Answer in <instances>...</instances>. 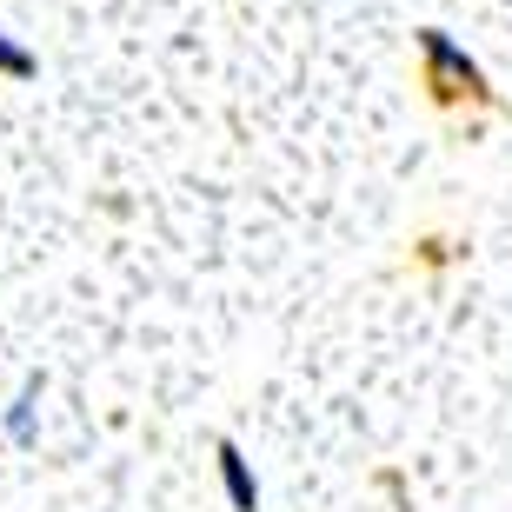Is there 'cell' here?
<instances>
[{"instance_id":"7a4b0ae2","label":"cell","mask_w":512,"mask_h":512,"mask_svg":"<svg viewBox=\"0 0 512 512\" xmlns=\"http://www.w3.org/2000/svg\"><path fill=\"white\" fill-rule=\"evenodd\" d=\"M40 399H47V373H27L20 393L7 399V413H0V433H7V446H20V453L40 446Z\"/></svg>"},{"instance_id":"3957f363","label":"cell","mask_w":512,"mask_h":512,"mask_svg":"<svg viewBox=\"0 0 512 512\" xmlns=\"http://www.w3.org/2000/svg\"><path fill=\"white\" fill-rule=\"evenodd\" d=\"M213 466H220V493H227L233 512H260V479H253L247 453L233 439H213Z\"/></svg>"},{"instance_id":"277c9868","label":"cell","mask_w":512,"mask_h":512,"mask_svg":"<svg viewBox=\"0 0 512 512\" xmlns=\"http://www.w3.org/2000/svg\"><path fill=\"white\" fill-rule=\"evenodd\" d=\"M0 74H7V80H34L40 74V54H34V47H20L7 27H0Z\"/></svg>"},{"instance_id":"6da1fadb","label":"cell","mask_w":512,"mask_h":512,"mask_svg":"<svg viewBox=\"0 0 512 512\" xmlns=\"http://www.w3.org/2000/svg\"><path fill=\"white\" fill-rule=\"evenodd\" d=\"M419 60H426V87H433L439 100H486L479 60L466 54L446 27H419Z\"/></svg>"}]
</instances>
